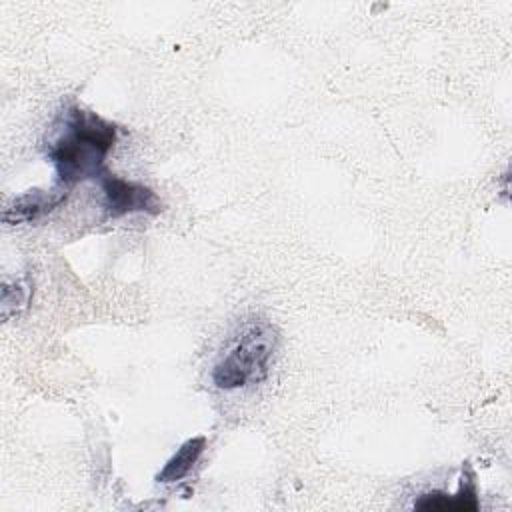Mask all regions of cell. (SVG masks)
<instances>
[{
    "mask_svg": "<svg viewBox=\"0 0 512 512\" xmlns=\"http://www.w3.org/2000/svg\"><path fill=\"white\" fill-rule=\"evenodd\" d=\"M204 448H206V438L204 436L188 438L176 450V454L164 464V468L156 474V480L162 482V484H170V482L182 480L192 470V466L196 464V460L200 458Z\"/></svg>",
    "mask_w": 512,
    "mask_h": 512,
    "instance_id": "6",
    "label": "cell"
},
{
    "mask_svg": "<svg viewBox=\"0 0 512 512\" xmlns=\"http://www.w3.org/2000/svg\"><path fill=\"white\" fill-rule=\"evenodd\" d=\"M274 346L276 332L270 324H246L230 350L216 362L212 370L214 384L222 390H234L264 380Z\"/></svg>",
    "mask_w": 512,
    "mask_h": 512,
    "instance_id": "2",
    "label": "cell"
},
{
    "mask_svg": "<svg viewBox=\"0 0 512 512\" xmlns=\"http://www.w3.org/2000/svg\"><path fill=\"white\" fill-rule=\"evenodd\" d=\"M100 186H102V192H104L106 212L112 218L132 214V212L156 214L162 208L158 196L144 184L128 182V180H122L114 174L102 172Z\"/></svg>",
    "mask_w": 512,
    "mask_h": 512,
    "instance_id": "3",
    "label": "cell"
},
{
    "mask_svg": "<svg viewBox=\"0 0 512 512\" xmlns=\"http://www.w3.org/2000/svg\"><path fill=\"white\" fill-rule=\"evenodd\" d=\"M68 192L64 188L56 190H28L20 196H16L2 212L4 224H24L32 222L48 212H52L56 206H60L66 200Z\"/></svg>",
    "mask_w": 512,
    "mask_h": 512,
    "instance_id": "4",
    "label": "cell"
},
{
    "mask_svg": "<svg viewBox=\"0 0 512 512\" xmlns=\"http://www.w3.org/2000/svg\"><path fill=\"white\" fill-rule=\"evenodd\" d=\"M116 142V126L96 112L70 108L66 114V134L48 150L58 178L64 186L88 178H100L104 160Z\"/></svg>",
    "mask_w": 512,
    "mask_h": 512,
    "instance_id": "1",
    "label": "cell"
},
{
    "mask_svg": "<svg viewBox=\"0 0 512 512\" xmlns=\"http://www.w3.org/2000/svg\"><path fill=\"white\" fill-rule=\"evenodd\" d=\"M416 510H426V512H476L480 508L474 482L470 472L460 478V488L456 494H446V492H428L422 494L414 502Z\"/></svg>",
    "mask_w": 512,
    "mask_h": 512,
    "instance_id": "5",
    "label": "cell"
},
{
    "mask_svg": "<svg viewBox=\"0 0 512 512\" xmlns=\"http://www.w3.org/2000/svg\"><path fill=\"white\" fill-rule=\"evenodd\" d=\"M28 302V288L20 282L2 284V318L8 320L12 314H18L20 308H24Z\"/></svg>",
    "mask_w": 512,
    "mask_h": 512,
    "instance_id": "7",
    "label": "cell"
}]
</instances>
